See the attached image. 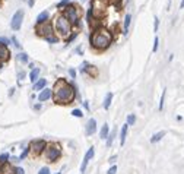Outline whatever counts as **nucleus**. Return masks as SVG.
<instances>
[{"label": "nucleus", "mask_w": 184, "mask_h": 174, "mask_svg": "<svg viewBox=\"0 0 184 174\" xmlns=\"http://www.w3.org/2000/svg\"><path fill=\"white\" fill-rule=\"evenodd\" d=\"M44 155H45V160L48 161V163H56L60 157H61V148H60V145L59 144H48L47 145V148H45V152H44Z\"/></svg>", "instance_id": "7ed1b4c3"}, {"label": "nucleus", "mask_w": 184, "mask_h": 174, "mask_svg": "<svg viewBox=\"0 0 184 174\" xmlns=\"http://www.w3.org/2000/svg\"><path fill=\"white\" fill-rule=\"evenodd\" d=\"M130 19H132V16H130V15H127V16L124 18V34H127V32H129V26H130Z\"/></svg>", "instance_id": "412c9836"}, {"label": "nucleus", "mask_w": 184, "mask_h": 174, "mask_svg": "<svg viewBox=\"0 0 184 174\" xmlns=\"http://www.w3.org/2000/svg\"><path fill=\"white\" fill-rule=\"evenodd\" d=\"M12 41H13V44H15V47H16V48H20V44H19V41H18L15 37L12 38Z\"/></svg>", "instance_id": "72a5a7b5"}, {"label": "nucleus", "mask_w": 184, "mask_h": 174, "mask_svg": "<svg viewBox=\"0 0 184 174\" xmlns=\"http://www.w3.org/2000/svg\"><path fill=\"white\" fill-rule=\"evenodd\" d=\"M53 98L56 104H61V105L72 104L76 98V89L67 81L59 79L56 81L54 88H53Z\"/></svg>", "instance_id": "f257e3e1"}, {"label": "nucleus", "mask_w": 184, "mask_h": 174, "mask_svg": "<svg viewBox=\"0 0 184 174\" xmlns=\"http://www.w3.org/2000/svg\"><path fill=\"white\" fill-rule=\"evenodd\" d=\"M12 174H25V170H23L22 167H15Z\"/></svg>", "instance_id": "cd10ccee"}, {"label": "nucleus", "mask_w": 184, "mask_h": 174, "mask_svg": "<svg viewBox=\"0 0 184 174\" xmlns=\"http://www.w3.org/2000/svg\"><path fill=\"white\" fill-rule=\"evenodd\" d=\"M38 174H50V168L48 167H42V168H39Z\"/></svg>", "instance_id": "c85d7f7f"}, {"label": "nucleus", "mask_w": 184, "mask_h": 174, "mask_svg": "<svg viewBox=\"0 0 184 174\" xmlns=\"http://www.w3.org/2000/svg\"><path fill=\"white\" fill-rule=\"evenodd\" d=\"M95 132H97V120H95V119H89L88 123H86V130H85V133H86V136H92Z\"/></svg>", "instance_id": "9d476101"}, {"label": "nucleus", "mask_w": 184, "mask_h": 174, "mask_svg": "<svg viewBox=\"0 0 184 174\" xmlns=\"http://www.w3.org/2000/svg\"><path fill=\"white\" fill-rule=\"evenodd\" d=\"M22 19H23V10H18V12L13 15L12 22H10V26H12L13 31H18V29L20 28V25H22Z\"/></svg>", "instance_id": "6e6552de"}, {"label": "nucleus", "mask_w": 184, "mask_h": 174, "mask_svg": "<svg viewBox=\"0 0 184 174\" xmlns=\"http://www.w3.org/2000/svg\"><path fill=\"white\" fill-rule=\"evenodd\" d=\"M116 173H117V166H111L110 170L107 171V174H116Z\"/></svg>", "instance_id": "c756f323"}, {"label": "nucleus", "mask_w": 184, "mask_h": 174, "mask_svg": "<svg viewBox=\"0 0 184 174\" xmlns=\"http://www.w3.org/2000/svg\"><path fill=\"white\" fill-rule=\"evenodd\" d=\"M53 97V89H48V88H44L41 92H39V95H38V100L41 101V103H45L47 100H50Z\"/></svg>", "instance_id": "9b49d317"}, {"label": "nucleus", "mask_w": 184, "mask_h": 174, "mask_svg": "<svg viewBox=\"0 0 184 174\" xmlns=\"http://www.w3.org/2000/svg\"><path fill=\"white\" fill-rule=\"evenodd\" d=\"M47 19H48V12H41L38 16H37V22L38 23H44V22H47Z\"/></svg>", "instance_id": "6ab92c4d"}, {"label": "nucleus", "mask_w": 184, "mask_h": 174, "mask_svg": "<svg viewBox=\"0 0 184 174\" xmlns=\"http://www.w3.org/2000/svg\"><path fill=\"white\" fill-rule=\"evenodd\" d=\"M111 103H113V92H108L105 95V100H104V108L108 110L111 107Z\"/></svg>", "instance_id": "dca6fc26"}, {"label": "nucleus", "mask_w": 184, "mask_h": 174, "mask_svg": "<svg viewBox=\"0 0 184 174\" xmlns=\"http://www.w3.org/2000/svg\"><path fill=\"white\" fill-rule=\"evenodd\" d=\"M111 41H113L111 32L107 31V29H104V28L97 29V31L92 34V37H91V44H92V47L97 48V50H105V48L111 44Z\"/></svg>", "instance_id": "f03ea898"}, {"label": "nucleus", "mask_w": 184, "mask_h": 174, "mask_svg": "<svg viewBox=\"0 0 184 174\" xmlns=\"http://www.w3.org/2000/svg\"><path fill=\"white\" fill-rule=\"evenodd\" d=\"M165 94H167V89H164L162 91V95H161V101H159V110L162 111V108H164V103H165Z\"/></svg>", "instance_id": "5701e85b"}, {"label": "nucleus", "mask_w": 184, "mask_h": 174, "mask_svg": "<svg viewBox=\"0 0 184 174\" xmlns=\"http://www.w3.org/2000/svg\"><path fill=\"white\" fill-rule=\"evenodd\" d=\"M9 50H7V47L6 45H0V63H3V62H6L7 59H9Z\"/></svg>", "instance_id": "f8f14e48"}, {"label": "nucleus", "mask_w": 184, "mask_h": 174, "mask_svg": "<svg viewBox=\"0 0 184 174\" xmlns=\"http://www.w3.org/2000/svg\"><path fill=\"white\" fill-rule=\"evenodd\" d=\"M47 85V79H38L35 83H34V91H42Z\"/></svg>", "instance_id": "4468645a"}, {"label": "nucleus", "mask_w": 184, "mask_h": 174, "mask_svg": "<svg viewBox=\"0 0 184 174\" xmlns=\"http://www.w3.org/2000/svg\"><path fill=\"white\" fill-rule=\"evenodd\" d=\"M29 79H31L32 83H35V82L39 79V69H38V67H34V69L31 70V73H29Z\"/></svg>", "instance_id": "ddd939ff"}, {"label": "nucleus", "mask_w": 184, "mask_h": 174, "mask_svg": "<svg viewBox=\"0 0 184 174\" xmlns=\"http://www.w3.org/2000/svg\"><path fill=\"white\" fill-rule=\"evenodd\" d=\"M116 160H117V155H113V157L110 158V161H108V163H111V164H114V163H116Z\"/></svg>", "instance_id": "c9c22d12"}, {"label": "nucleus", "mask_w": 184, "mask_h": 174, "mask_svg": "<svg viewBox=\"0 0 184 174\" xmlns=\"http://www.w3.org/2000/svg\"><path fill=\"white\" fill-rule=\"evenodd\" d=\"M9 158H10V155H9L7 152H4V154H1V155H0V166H4V164H7V161H9Z\"/></svg>", "instance_id": "aec40b11"}, {"label": "nucleus", "mask_w": 184, "mask_h": 174, "mask_svg": "<svg viewBox=\"0 0 184 174\" xmlns=\"http://www.w3.org/2000/svg\"><path fill=\"white\" fill-rule=\"evenodd\" d=\"M56 29H57V32H60V35L67 37L72 32V23L63 15H60L59 18H56Z\"/></svg>", "instance_id": "20e7f679"}, {"label": "nucleus", "mask_w": 184, "mask_h": 174, "mask_svg": "<svg viewBox=\"0 0 184 174\" xmlns=\"http://www.w3.org/2000/svg\"><path fill=\"white\" fill-rule=\"evenodd\" d=\"M7 44H10L7 38H0V45H7Z\"/></svg>", "instance_id": "2f4dec72"}, {"label": "nucleus", "mask_w": 184, "mask_h": 174, "mask_svg": "<svg viewBox=\"0 0 184 174\" xmlns=\"http://www.w3.org/2000/svg\"><path fill=\"white\" fill-rule=\"evenodd\" d=\"M69 72H70V76H72V78H73V79H75V78H76V72H75V70H73V69H70V70H69Z\"/></svg>", "instance_id": "e433bc0d"}, {"label": "nucleus", "mask_w": 184, "mask_h": 174, "mask_svg": "<svg viewBox=\"0 0 184 174\" xmlns=\"http://www.w3.org/2000/svg\"><path fill=\"white\" fill-rule=\"evenodd\" d=\"M158 28H159V19H158V18H155V26H154V29H155V32L158 31Z\"/></svg>", "instance_id": "473e14b6"}, {"label": "nucleus", "mask_w": 184, "mask_h": 174, "mask_svg": "<svg viewBox=\"0 0 184 174\" xmlns=\"http://www.w3.org/2000/svg\"><path fill=\"white\" fill-rule=\"evenodd\" d=\"M127 127H129V126H127V123H126V124L121 127V132H120V145H121V146L126 144V138H127Z\"/></svg>", "instance_id": "2eb2a0df"}, {"label": "nucleus", "mask_w": 184, "mask_h": 174, "mask_svg": "<svg viewBox=\"0 0 184 174\" xmlns=\"http://www.w3.org/2000/svg\"><path fill=\"white\" fill-rule=\"evenodd\" d=\"M114 136H116V132H111L110 135H108V138H107V146L110 148L111 145H113V141H114Z\"/></svg>", "instance_id": "4be33fe9"}, {"label": "nucleus", "mask_w": 184, "mask_h": 174, "mask_svg": "<svg viewBox=\"0 0 184 174\" xmlns=\"http://www.w3.org/2000/svg\"><path fill=\"white\" fill-rule=\"evenodd\" d=\"M111 1H113V3H116V1H120V0H111Z\"/></svg>", "instance_id": "ea45409f"}, {"label": "nucleus", "mask_w": 184, "mask_h": 174, "mask_svg": "<svg viewBox=\"0 0 184 174\" xmlns=\"http://www.w3.org/2000/svg\"><path fill=\"white\" fill-rule=\"evenodd\" d=\"M18 59H19L20 62H23V63H28V54H26V53H20V54H18Z\"/></svg>", "instance_id": "a878e982"}, {"label": "nucleus", "mask_w": 184, "mask_h": 174, "mask_svg": "<svg viewBox=\"0 0 184 174\" xmlns=\"http://www.w3.org/2000/svg\"><path fill=\"white\" fill-rule=\"evenodd\" d=\"M37 34L41 35V37H44V38L51 37V34H53V26H51V23H50V22L38 23V25H37Z\"/></svg>", "instance_id": "0eeeda50"}, {"label": "nucleus", "mask_w": 184, "mask_h": 174, "mask_svg": "<svg viewBox=\"0 0 184 174\" xmlns=\"http://www.w3.org/2000/svg\"><path fill=\"white\" fill-rule=\"evenodd\" d=\"M180 7H181V9L184 7V0H181V3H180Z\"/></svg>", "instance_id": "58836bf2"}, {"label": "nucleus", "mask_w": 184, "mask_h": 174, "mask_svg": "<svg viewBox=\"0 0 184 174\" xmlns=\"http://www.w3.org/2000/svg\"><path fill=\"white\" fill-rule=\"evenodd\" d=\"M23 76H25V73H23V72H22V73H19V75H18V78H19V81H20V79H23Z\"/></svg>", "instance_id": "4c0bfd02"}, {"label": "nucleus", "mask_w": 184, "mask_h": 174, "mask_svg": "<svg viewBox=\"0 0 184 174\" xmlns=\"http://www.w3.org/2000/svg\"><path fill=\"white\" fill-rule=\"evenodd\" d=\"M54 174H61V173H54Z\"/></svg>", "instance_id": "a19ab883"}, {"label": "nucleus", "mask_w": 184, "mask_h": 174, "mask_svg": "<svg viewBox=\"0 0 184 174\" xmlns=\"http://www.w3.org/2000/svg\"><path fill=\"white\" fill-rule=\"evenodd\" d=\"M63 16H64L70 23H78V21H79V10H78L76 6H66Z\"/></svg>", "instance_id": "423d86ee"}, {"label": "nucleus", "mask_w": 184, "mask_h": 174, "mask_svg": "<svg viewBox=\"0 0 184 174\" xmlns=\"http://www.w3.org/2000/svg\"><path fill=\"white\" fill-rule=\"evenodd\" d=\"M29 152H31V149H29V146H28V148H25V149H23V152H22V154L19 155V160H23V158H26V155H28Z\"/></svg>", "instance_id": "bb28decb"}, {"label": "nucleus", "mask_w": 184, "mask_h": 174, "mask_svg": "<svg viewBox=\"0 0 184 174\" xmlns=\"http://www.w3.org/2000/svg\"><path fill=\"white\" fill-rule=\"evenodd\" d=\"M158 45H159V40H158V37H155V40H154V51L158 50Z\"/></svg>", "instance_id": "7c9ffc66"}, {"label": "nucleus", "mask_w": 184, "mask_h": 174, "mask_svg": "<svg viewBox=\"0 0 184 174\" xmlns=\"http://www.w3.org/2000/svg\"><path fill=\"white\" fill-rule=\"evenodd\" d=\"M66 1H69V0H66Z\"/></svg>", "instance_id": "79ce46f5"}, {"label": "nucleus", "mask_w": 184, "mask_h": 174, "mask_svg": "<svg viewBox=\"0 0 184 174\" xmlns=\"http://www.w3.org/2000/svg\"><path fill=\"white\" fill-rule=\"evenodd\" d=\"M108 135H110V127H108V124H104V126L101 127L99 138H101V139H107V138H108Z\"/></svg>", "instance_id": "f3484780"}, {"label": "nucleus", "mask_w": 184, "mask_h": 174, "mask_svg": "<svg viewBox=\"0 0 184 174\" xmlns=\"http://www.w3.org/2000/svg\"><path fill=\"white\" fill-rule=\"evenodd\" d=\"M94 155H95V149H94V146H92V148H89V149L86 151V154H85V157H83V161H82V164H80V173H85V171H86V167H88L89 161L94 158Z\"/></svg>", "instance_id": "1a4fd4ad"}, {"label": "nucleus", "mask_w": 184, "mask_h": 174, "mask_svg": "<svg viewBox=\"0 0 184 174\" xmlns=\"http://www.w3.org/2000/svg\"><path fill=\"white\" fill-rule=\"evenodd\" d=\"M164 136H165V132H164V130H161V132L155 133V135L151 138V142H152V144H157V142H159V141H161Z\"/></svg>", "instance_id": "a211bd4d"}, {"label": "nucleus", "mask_w": 184, "mask_h": 174, "mask_svg": "<svg viewBox=\"0 0 184 174\" xmlns=\"http://www.w3.org/2000/svg\"><path fill=\"white\" fill-rule=\"evenodd\" d=\"M45 41H48V42H57V38H54V37H48V38H45Z\"/></svg>", "instance_id": "f704fd0d"}, {"label": "nucleus", "mask_w": 184, "mask_h": 174, "mask_svg": "<svg viewBox=\"0 0 184 174\" xmlns=\"http://www.w3.org/2000/svg\"><path fill=\"white\" fill-rule=\"evenodd\" d=\"M47 142L44 139H38V141H32L31 145H29V149H31V154L34 157H38L41 155L42 152H45V148H47Z\"/></svg>", "instance_id": "39448f33"}, {"label": "nucleus", "mask_w": 184, "mask_h": 174, "mask_svg": "<svg viewBox=\"0 0 184 174\" xmlns=\"http://www.w3.org/2000/svg\"><path fill=\"white\" fill-rule=\"evenodd\" d=\"M72 116H73V117H83V111L79 110V108H75V110L72 111Z\"/></svg>", "instance_id": "393cba45"}, {"label": "nucleus", "mask_w": 184, "mask_h": 174, "mask_svg": "<svg viewBox=\"0 0 184 174\" xmlns=\"http://www.w3.org/2000/svg\"><path fill=\"white\" fill-rule=\"evenodd\" d=\"M135 122H136V116H135V114H129V116H127V126L135 124Z\"/></svg>", "instance_id": "b1692460"}]
</instances>
